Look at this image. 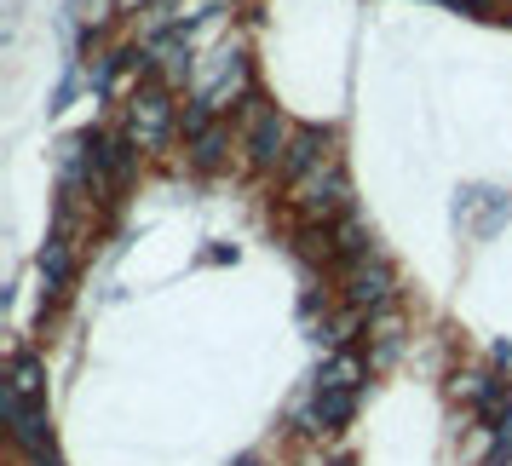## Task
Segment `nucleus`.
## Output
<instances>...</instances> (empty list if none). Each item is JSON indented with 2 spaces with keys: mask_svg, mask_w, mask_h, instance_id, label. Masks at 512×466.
<instances>
[{
  "mask_svg": "<svg viewBox=\"0 0 512 466\" xmlns=\"http://www.w3.org/2000/svg\"><path fill=\"white\" fill-rule=\"evenodd\" d=\"M167 133H173V98H167L162 81H150L127 98V144L133 150H162Z\"/></svg>",
  "mask_w": 512,
  "mask_h": 466,
  "instance_id": "obj_4",
  "label": "nucleus"
},
{
  "mask_svg": "<svg viewBox=\"0 0 512 466\" xmlns=\"http://www.w3.org/2000/svg\"><path fill=\"white\" fill-rule=\"evenodd\" d=\"M242 466H259V461H242Z\"/></svg>",
  "mask_w": 512,
  "mask_h": 466,
  "instance_id": "obj_10",
  "label": "nucleus"
},
{
  "mask_svg": "<svg viewBox=\"0 0 512 466\" xmlns=\"http://www.w3.org/2000/svg\"><path fill=\"white\" fill-rule=\"evenodd\" d=\"M507 196L501 190H461V202H455V219H461V231L466 236H495L501 225H507Z\"/></svg>",
  "mask_w": 512,
  "mask_h": 466,
  "instance_id": "obj_6",
  "label": "nucleus"
},
{
  "mask_svg": "<svg viewBox=\"0 0 512 466\" xmlns=\"http://www.w3.org/2000/svg\"><path fill=\"white\" fill-rule=\"evenodd\" d=\"M0 392H18V397H41V363H35V357H24V351H18V357H12V369H6V386H0Z\"/></svg>",
  "mask_w": 512,
  "mask_h": 466,
  "instance_id": "obj_8",
  "label": "nucleus"
},
{
  "mask_svg": "<svg viewBox=\"0 0 512 466\" xmlns=\"http://www.w3.org/2000/svg\"><path fill=\"white\" fill-rule=\"evenodd\" d=\"M41 277H47L41 294H64V282H70V236H64V225L47 242V254H41Z\"/></svg>",
  "mask_w": 512,
  "mask_h": 466,
  "instance_id": "obj_7",
  "label": "nucleus"
},
{
  "mask_svg": "<svg viewBox=\"0 0 512 466\" xmlns=\"http://www.w3.org/2000/svg\"><path fill=\"white\" fill-rule=\"evenodd\" d=\"M392 294H397V277H392V265H386L380 254L346 259V300H351V311L380 317V311L392 305Z\"/></svg>",
  "mask_w": 512,
  "mask_h": 466,
  "instance_id": "obj_5",
  "label": "nucleus"
},
{
  "mask_svg": "<svg viewBox=\"0 0 512 466\" xmlns=\"http://www.w3.org/2000/svg\"><path fill=\"white\" fill-rule=\"evenodd\" d=\"M294 208L305 213V219H346L351 208V185H346V167H340V156L328 150L317 167H305L300 179H294Z\"/></svg>",
  "mask_w": 512,
  "mask_h": 466,
  "instance_id": "obj_1",
  "label": "nucleus"
},
{
  "mask_svg": "<svg viewBox=\"0 0 512 466\" xmlns=\"http://www.w3.org/2000/svg\"><path fill=\"white\" fill-rule=\"evenodd\" d=\"M116 6H139V0H116Z\"/></svg>",
  "mask_w": 512,
  "mask_h": 466,
  "instance_id": "obj_9",
  "label": "nucleus"
},
{
  "mask_svg": "<svg viewBox=\"0 0 512 466\" xmlns=\"http://www.w3.org/2000/svg\"><path fill=\"white\" fill-rule=\"evenodd\" d=\"M288 144H294V127L277 116V104L248 98V104H242V150H248V162L277 167V162H288Z\"/></svg>",
  "mask_w": 512,
  "mask_h": 466,
  "instance_id": "obj_3",
  "label": "nucleus"
},
{
  "mask_svg": "<svg viewBox=\"0 0 512 466\" xmlns=\"http://www.w3.org/2000/svg\"><path fill=\"white\" fill-rule=\"evenodd\" d=\"M236 98H248V58L231 47L208 52L202 64H196V110L202 116H225Z\"/></svg>",
  "mask_w": 512,
  "mask_h": 466,
  "instance_id": "obj_2",
  "label": "nucleus"
}]
</instances>
